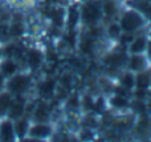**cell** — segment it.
Wrapping results in <instances>:
<instances>
[{
    "instance_id": "obj_1",
    "label": "cell",
    "mask_w": 151,
    "mask_h": 142,
    "mask_svg": "<svg viewBox=\"0 0 151 142\" xmlns=\"http://www.w3.org/2000/svg\"><path fill=\"white\" fill-rule=\"evenodd\" d=\"M118 17H119L117 19L118 24L122 32L126 33H139L143 29H147L150 23V19H147L143 13L134 7H125L122 12L118 15Z\"/></svg>"
},
{
    "instance_id": "obj_2",
    "label": "cell",
    "mask_w": 151,
    "mask_h": 142,
    "mask_svg": "<svg viewBox=\"0 0 151 142\" xmlns=\"http://www.w3.org/2000/svg\"><path fill=\"white\" fill-rule=\"evenodd\" d=\"M80 12V24L83 27H91L96 24H101L104 19V13L101 9L99 0H88L81 4L78 8Z\"/></svg>"
},
{
    "instance_id": "obj_3",
    "label": "cell",
    "mask_w": 151,
    "mask_h": 142,
    "mask_svg": "<svg viewBox=\"0 0 151 142\" xmlns=\"http://www.w3.org/2000/svg\"><path fill=\"white\" fill-rule=\"evenodd\" d=\"M32 88V73L31 72L19 71L12 77L7 79L5 90L11 93L13 97L16 96H27Z\"/></svg>"
},
{
    "instance_id": "obj_4",
    "label": "cell",
    "mask_w": 151,
    "mask_h": 142,
    "mask_svg": "<svg viewBox=\"0 0 151 142\" xmlns=\"http://www.w3.org/2000/svg\"><path fill=\"white\" fill-rule=\"evenodd\" d=\"M57 130H56V126L53 122H48V124L31 122L27 136L31 137L32 140H35V142H42L52 140Z\"/></svg>"
},
{
    "instance_id": "obj_5",
    "label": "cell",
    "mask_w": 151,
    "mask_h": 142,
    "mask_svg": "<svg viewBox=\"0 0 151 142\" xmlns=\"http://www.w3.org/2000/svg\"><path fill=\"white\" fill-rule=\"evenodd\" d=\"M29 120H31V122H41V124L53 122L52 109H50L47 100L42 98V100H39L35 102L33 109L29 114Z\"/></svg>"
},
{
    "instance_id": "obj_6",
    "label": "cell",
    "mask_w": 151,
    "mask_h": 142,
    "mask_svg": "<svg viewBox=\"0 0 151 142\" xmlns=\"http://www.w3.org/2000/svg\"><path fill=\"white\" fill-rule=\"evenodd\" d=\"M149 35L147 33H137L135 37L131 40L129 45H126V53L127 55H142L149 53Z\"/></svg>"
},
{
    "instance_id": "obj_7",
    "label": "cell",
    "mask_w": 151,
    "mask_h": 142,
    "mask_svg": "<svg viewBox=\"0 0 151 142\" xmlns=\"http://www.w3.org/2000/svg\"><path fill=\"white\" fill-rule=\"evenodd\" d=\"M99 1H101V9L104 13V19H109V21L115 20V17H118V15L126 7L125 0H99Z\"/></svg>"
},
{
    "instance_id": "obj_8",
    "label": "cell",
    "mask_w": 151,
    "mask_h": 142,
    "mask_svg": "<svg viewBox=\"0 0 151 142\" xmlns=\"http://www.w3.org/2000/svg\"><path fill=\"white\" fill-rule=\"evenodd\" d=\"M127 61H126V69L131 71L133 73L141 71L150 69V61H149V53H142V55H127Z\"/></svg>"
},
{
    "instance_id": "obj_9",
    "label": "cell",
    "mask_w": 151,
    "mask_h": 142,
    "mask_svg": "<svg viewBox=\"0 0 151 142\" xmlns=\"http://www.w3.org/2000/svg\"><path fill=\"white\" fill-rule=\"evenodd\" d=\"M27 102H28V100H27L25 96H16V97H13L12 104H11V108H9L8 114H7V118L15 121V120L25 116Z\"/></svg>"
},
{
    "instance_id": "obj_10",
    "label": "cell",
    "mask_w": 151,
    "mask_h": 142,
    "mask_svg": "<svg viewBox=\"0 0 151 142\" xmlns=\"http://www.w3.org/2000/svg\"><path fill=\"white\" fill-rule=\"evenodd\" d=\"M17 141L15 132V125L13 121L9 118L0 120V142H15Z\"/></svg>"
},
{
    "instance_id": "obj_11",
    "label": "cell",
    "mask_w": 151,
    "mask_h": 142,
    "mask_svg": "<svg viewBox=\"0 0 151 142\" xmlns=\"http://www.w3.org/2000/svg\"><path fill=\"white\" fill-rule=\"evenodd\" d=\"M19 71H21L20 64L16 61L15 57H11V56H4L0 61V73L5 77V79H9L13 74H16Z\"/></svg>"
},
{
    "instance_id": "obj_12",
    "label": "cell",
    "mask_w": 151,
    "mask_h": 142,
    "mask_svg": "<svg viewBox=\"0 0 151 142\" xmlns=\"http://www.w3.org/2000/svg\"><path fill=\"white\" fill-rule=\"evenodd\" d=\"M107 105L111 106L113 109L115 110H119V112H125L130 109V100L129 97L122 94H118V93H111L109 98H107Z\"/></svg>"
},
{
    "instance_id": "obj_13",
    "label": "cell",
    "mask_w": 151,
    "mask_h": 142,
    "mask_svg": "<svg viewBox=\"0 0 151 142\" xmlns=\"http://www.w3.org/2000/svg\"><path fill=\"white\" fill-rule=\"evenodd\" d=\"M13 125H15V132H16L17 141H21L27 136V133H28L29 125H31V120H29V117L23 116V117H20V118L15 120Z\"/></svg>"
},
{
    "instance_id": "obj_14",
    "label": "cell",
    "mask_w": 151,
    "mask_h": 142,
    "mask_svg": "<svg viewBox=\"0 0 151 142\" xmlns=\"http://www.w3.org/2000/svg\"><path fill=\"white\" fill-rule=\"evenodd\" d=\"M105 36L106 39H109L110 41H117L119 39L122 29H121L119 24L117 20H110L109 23H105Z\"/></svg>"
},
{
    "instance_id": "obj_15",
    "label": "cell",
    "mask_w": 151,
    "mask_h": 142,
    "mask_svg": "<svg viewBox=\"0 0 151 142\" xmlns=\"http://www.w3.org/2000/svg\"><path fill=\"white\" fill-rule=\"evenodd\" d=\"M134 82H135V86L138 89H150V82H151V76H150V69L146 71H141L134 73Z\"/></svg>"
},
{
    "instance_id": "obj_16",
    "label": "cell",
    "mask_w": 151,
    "mask_h": 142,
    "mask_svg": "<svg viewBox=\"0 0 151 142\" xmlns=\"http://www.w3.org/2000/svg\"><path fill=\"white\" fill-rule=\"evenodd\" d=\"M12 100H13V96L8 90H3L0 93V120L7 117L8 110L11 108V104H12Z\"/></svg>"
},
{
    "instance_id": "obj_17",
    "label": "cell",
    "mask_w": 151,
    "mask_h": 142,
    "mask_svg": "<svg viewBox=\"0 0 151 142\" xmlns=\"http://www.w3.org/2000/svg\"><path fill=\"white\" fill-rule=\"evenodd\" d=\"M11 7L16 8L17 11H21V12H27V11L33 9L37 5L39 0H5Z\"/></svg>"
},
{
    "instance_id": "obj_18",
    "label": "cell",
    "mask_w": 151,
    "mask_h": 142,
    "mask_svg": "<svg viewBox=\"0 0 151 142\" xmlns=\"http://www.w3.org/2000/svg\"><path fill=\"white\" fill-rule=\"evenodd\" d=\"M119 86L123 88V89L129 90V92H131V90L134 89V86H135V82H134V73L131 71H129V69H126V71H123L122 73L119 74Z\"/></svg>"
},
{
    "instance_id": "obj_19",
    "label": "cell",
    "mask_w": 151,
    "mask_h": 142,
    "mask_svg": "<svg viewBox=\"0 0 151 142\" xmlns=\"http://www.w3.org/2000/svg\"><path fill=\"white\" fill-rule=\"evenodd\" d=\"M50 19L55 23V25L64 27L66 24V9H64L63 7H56L50 15Z\"/></svg>"
},
{
    "instance_id": "obj_20",
    "label": "cell",
    "mask_w": 151,
    "mask_h": 142,
    "mask_svg": "<svg viewBox=\"0 0 151 142\" xmlns=\"http://www.w3.org/2000/svg\"><path fill=\"white\" fill-rule=\"evenodd\" d=\"M65 109L69 113H76V112H81V102L78 96H70L68 97L65 102Z\"/></svg>"
},
{
    "instance_id": "obj_21",
    "label": "cell",
    "mask_w": 151,
    "mask_h": 142,
    "mask_svg": "<svg viewBox=\"0 0 151 142\" xmlns=\"http://www.w3.org/2000/svg\"><path fill=\"white\" fill-rule=\"evenodd\" d=\"M27 63H28V65L31 66L32 69H35L36 66H39L40 64H41V60H42V56L40 52H37V50H31L29 52V56L28 58H27Z\"/></svg>"
},
{
    "instance_id": "obj_22",
    "label": "cell",
    "mask_w": 151,
    "mask_h": 142,
    "mask_svg": "<svg viewBox=\"0 0 151 142\" xmlns=\"http://www.w3.org/2000/svg\"><path fill=\"white\" fill-rule=\"evenodd\" d=\"M5 84H7V79L0 73V93H1L3 90H5Z\"/></svg>"
},
{
    "instance_id": "obj_23",
    "label": "cell",
    "mask_w": 151,
    "mask_h": 142,
    "mask_svg": "<svg viewBox=\"0 0 151 142\" xmlns=\"http://www.w3.org/2000/svg\"><path fill=\"white\" fill-rule=\"evenodd\" d=\"M3 57H4V50H3V48L0 47V61H1Z\"/></svg>"
},
{
    "instance_id": "obj_24",
    "label": "cell",
    "mask_w": 151,
    "mask_h": 142,
    "mask_svg": "<svg viewBox=\"0 0 151 142\" xmlns=\"http://www.w3.org/2000/svg\"><path fill=\"white\" fill-rule=\"evenodd\" d=\"M66 1H70V3H76V1H80V0H66Z\"/></svg>"
}]
</instances>
